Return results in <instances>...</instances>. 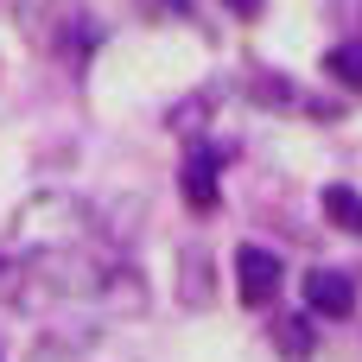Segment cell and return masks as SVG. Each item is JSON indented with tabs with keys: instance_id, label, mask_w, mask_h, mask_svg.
<instances>
[{
	"instance_id": "1",
	"label": "cell",
	"mask_w": 362,
	"mask_h": 362,
	"mask_svg": "<svg viewBox=\"0 0 362 362\" xmlns=\"http://www.w3.org/2000/svg\"><path fill=\"white\" fill-rule=\"evenodd\" d=\"M235 286H242V305H274V293H280V255L261 248V242L235 248Z\"/></svg>"
},
{
	"instance_id": "2",
	"label": "cell",
	"mask_w": 362,
	"mask_h": 362,
	"mask_svg": "<svg viewBox=\"0 0 362 362\" xmlns=\"http://www.w3.org/2000/svg\"><path fill=\"white\" fill-rule=\"evenodd\" d=\"M305 305H312L318 318H350V312H356V286H350V274H337V267H312V274H305Z\"/></svg>"
},
{
	"instance_id": "3",
	"label": "cell",
	"mask_w": 362,
	"mask_h": 362,
	"mask_svg": "<svg viewBox=\"0 0 362 362\" xmlns=\"http://www.w3.org/2000/svg\"><path fill=\"white\" fill-rule=\"evenodd\" d=\"M216 165H223V146H197L185 159V197H191V210H216Z\"/></svg>"
},
{
	"instance_id": "4",
	"label": "cell",
	"mask_w": 362,
	"mask_h": 362,
	"mask_svg": "<svg viewBox=\"0 0 362 362\" xmlns=\"http://www.w3.org/2000/svg\"><path fill=\"white\" fill-rule=\"evenodd\" d=\"M274 350L286 362H305L312 356V318H274Z\"/></svg>"
},
{
	"instance_id": "5",
	"label": "cell",
	"mask_w": 362,
	"mask_h": 362,
	"mask_svg": "<svg viewBox=\"0 0 362 362\" xmlns=\"http://www.w3.org/2000/svg\"><path fill=\"white\" fill-rule=\"evenodd\" d=\"M325 216H331L344 235H362V197L350 185H331V191H325Z\"/></svg>"
},
{
	"instance_id": "6",
	"label": "cell",
	"mask_w": 362,
	"mask_h": 362,
	"mask_svg": "<svg viewBox=\"0 0 362 362\" xmlns=\"http://www.w3.org/2000/svg\"><path fill=\"white\" fill-rule=\"evenodd\" d=\"M325 70H331L337 83H350V89H362V45H337V51L325 57Z\"/></svg>"
},
{
	"instance_id": "7",
	"label": "cell",
	"mask_w": 362,
	"mask_h": 362,
	"mask_svg": "<svg viewBox=\"0 0 362 362\" xmlns=\"http://www.w3.org/2000/svg\"><path fill=\"white\" fill-rule=\"evenodd\" d=\"M185 261H191V305H204V255H197V248H191V255H185Z\"/></svg>"
},
{
	"instance_id": "8",
	"label": "cell",
	"mask_w": 362,
	"mask_h": 362,
	"mask_svg": "<svg viewBox=\"0 0 362 362\" xmlns=\"http://www.w3.org/2000/svg\"><path fill=\"white\" fill-rule=\"evenodd\" d=\"M223 6H229V13H242V19H261V6H267V0H223Z\"/></svg>"
}]
</instances>
